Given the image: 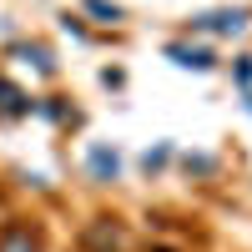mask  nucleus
Wrapping results in <instances>:
<instances>
[{
	"instance_id": "f257e3e1",
	"label": "nucleus",
	"mask_w": 252,
	"mask_h": 252,
	"mask_svg": "<svg viewBox=\"0 0 252 252\" xmlns=\"http://www.w3.org/2000/svg\"><path fill=\"white\" fill-rule=\"evenodd\" d=\"M166 56H172L182 71H212V66H217L212 51H192V46H166Z\"/></svg>"
},
{
	"instance_id": "423d86ee",
	"label": "nucleus",
	"mask_w": 252,
	"mask_h": 252,
	"mask_svg": "<svg viewBox=\"0 0 252 252\" xmlns=\"http://www.w3.org/2000/svg\"><path fill=\"white\" fill-rule=\"evenodd\" d=\"M86 10H91V15H101V20H116V15H121L116 5H106V0H86Z\"/></svg>"
},
{
	"instance_id": "20e7f679",
	"label": "nucleus",
	"mask_w": 252,
	"mask_h": 252,
	"mask_svg": "<svg viewBox=\"0 0 252 252\" xmlns=\"http://www.w3.org/2000/svg\"><path fill=\"white\" fill-rule=\"evenodd\" d=\"M86 161H91V172H96L101 182H111V177H116V166H121L116 152H106V146H91V157H86Z\"/></svg>"
},
{
	"instance_id": "39448f33",
	"label": "nucleus",
	"mask_w": 252,
	"mask_h": 252,
	"mask_svg": "<svg viewBox=\"0 0 252 252\" xmlns=\"http://www.w3.org/2000/svg\"><path fill=\"white\" fill-rule=\"evenodd\" d=\"M0 111H5V116H26V111H31V106H26V96L10 91L5 81H0Z\"/></svg>"
},
{
	"instance_id": "7ed1b4c3",
	"label": "nucleus",
	"mask_w": 252,
	"mask_h": 252,
	"mask_svg": "<svg viewBox=\"0 0 252 252\" xmlns=\"http://www.w3.org/2000/svg\"><path fill=\"white\" fill-rule=\"evenodd\" d=\"M0 252H35L31 227H5V232H0Z\"/></svg>"
},
{
	"instance_id": "f03ea898",
	"label": "nucleus",
	"mask_w": 252,
	"mask_h": 252,
	"mask_svg": "<svg viewBox=\"0 0 252 252\" xmlns=\"http://www.w3.org/2000/svg\"><path fill=\"white\" fill-rule=\"evenodd\" d=\"M192 26H197V31H222V35H237V31H242V10H212V15H197Z\"/></svg>"
}]
</instances>
